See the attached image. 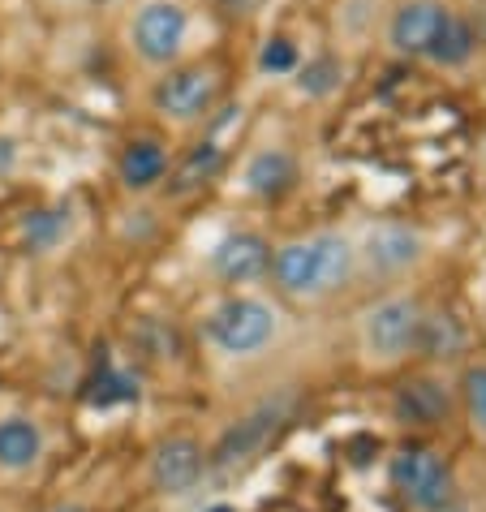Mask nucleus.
<instances>
[{
  "mask_svg": "<svg viewBox=\"0 0 486 512\" xmlns=\"http://www.w3.org/2000/svg\"><path fill=\"white\" fill-rule=\"evenodd\" d=\"M121 44L125 56L147 74H164V69L190 61L194 48L190 0H130L121 18Z\"/></svg>",
  "mask_w": 486,
  "mask_h": 512,
  "instance_id": "nucleus-3",
  "label": "nucleus"
},
{
  "mask_svg": "<svg viewBox=\"0 0 486 512\" xmlns=\"http://www.w3.org/2000/svg\"><path fill=\"white\" fill-rule=\"evenodd\" d=\"M52 512H82V508H74V504H65V508H52Z\"/></svg>",
  "mask_w": 486,
  "mask_h": 512,
  "instance_id": "nucleus-26",
  "label": "nucleus"
},
{
  "mask_svg": "<svg viewBox=\"0 0 486 512\" xmlns=\"http://www.w3.org/2000/svg\"><path fill=\"white\" fill-rule=\"evenodd\" d=\"M297 181V160L289 147H280V142H263V147H254L246 160L237 168V190L250 194V198H280L289 194Z\"/></svg>",
  "mask_w": 486,
  "mask_h": 512,
  "instance_id": "nucleus-13",
  "label": "nucleus"
},
{
  "mask_svg": "<svg viewBox=\"0 0 486 512\" xmlns=\"http://www.w3.org/2000/svg\"><path fill=\"white\" fill-rule=\"evenodd\" d=\"M207 465H211V457H207V448L198 444L194 435H168V439H160V444L151 448L147 478H151L155 491L185 495V491H194L198 482H203Z\"/></svg>",
  "mask_w": 486,
  "mask_h": 512,
  "instance_id": "nucleus-11",
  "label": "nucleus"
},
{
  "mask_svg": "<svg viewBox=\"0 0 486 512\" xmlns=\"http://www.w3.org/2000/svg\"><path fill=\"white\" fill-rule=\"evenodd\" d=\"M220 160H224V151L216 147V142L194 147L181 164H173V173H168V190H173V194H190L198 186H207V177L220 173Z\"/></svg>",
  "mask_w": 486,
  "mask_h": 512,
  "instance_id": "nucleus-20",
  "label": "nucleus"
},
{
  "mask_svg": "<svg viewBox=\"0 0 486 512\" xmlns=\"http://www.w3.org/2000/svg\"><path fill=\"white\" fill-rule=\"evenodd\" d=\"M44 5H48L52 13H82V9L99 5V0H44Z\"/></svg>",
  "mask_w": 486,
  "mask_h": 512,
  "instance_id": "nucleus-24",
  "label": "nucleus"
},
{
  "mask_svg": "<svg viewBox=\"0 0 486 512\" xmlns=\"http://www.w3.org/2000/svg\"><path fill=\"white\" fill-rule=\"evenodd\" d=\"M284 336V310L254 289L220 293L198 319L203 353L220 366H250L263 362Z\"/></svg>",
  "mask_w": 486,
  "mask_h": 512,
  "instance_id": "nucleus-2",
  "label": "nucleus"
},
{
  "mask_svg": "<svg viewBox=\"0 0 486 512\" xmlns=\"http://www.w3.org/2000/svg\"><path fill=\"white\" fill-rule=\"evenodd\" d=\"M474 56H478V26L469 22L465 13L452 9V18L443 22V31L435 39L431 56H426V65H435V69H465Z\"/></svg>",
  "mask_w": 486,
  "mask_h": 512,
  "instance_id": "nucleus-17",
  "label": "nucleus"
},
{
  "mask_svg": "<svg viewBox=\"0 0 486 512\" xmlns=\"http://www.w3.org/2000/svg\"><path fill=\"white\" fill-rule=\"evenodd\" d=\"M448 18V0H392L388 18H383V44L405 61H426Z\"/></svg>",
  "mask_w": 486,
  "mask_h": 512,
  "instance_id": "nucleus-8",
  "label": "nucleus"
},
{
  "mask_svg": "<svg viewBox=\"0 0 486 512\" xmlns=\"http://www.w3.org/2000/svg\"><path fill=\"white\" fill-rule=\"evenodd\" d=\"M426 306L413 293H388L357 315V353L370 371H392L409 362L422 340Z\"/></svg>",
  "mask_w": 486,
  "mask_h": 512,
  "instance_id": "nucleus-4",
  "label": "nucleus"
},
{
  "mask_svg": "<svg viewBox=\"0 0 486 512\" xmlns=\"http://www.w3.org/2000/svg\"><path fill=\"white\" fill-rule=\"evenodd\" d=\"M388 0H340L336 5V39L353 48H366L375 35H383Z\"/></svg>",
  "mask_w": 486,
  "mask_h": 512,
  "instance_id": "nucleus-16",
  "label": "nucleus"
},
{
  "mask_svg": "<svg viewBox=\"0 0 486 512\" xmlns=\"http://www.w3.org/2000/svg\"><path fill=\"white\" fill-rule=\"evenodd\" d=\"M461 405L469 418V431L486 439V366H469L461 383Z\"/></svg>",
  "mask_w": 486,
  "mask_h": 512,
  "instance_id": "nucleus-23",
  "label": "nucleus"
},
{
  "mask_svg": "<svg viewBox=\"0 0 486 512\" xmlns=\"http://www.w3.org/2000/svg\"><path fill=\"white\" fill-rule=\"evenodd\" d=\"M461 345H465L461 323L452 315H439V310H426L418 353H426V358H452V353H461Z\"/></svg>",
  "mask_w": 486,
  "mask_h": 512,
  "instance_id": "nucleus-21",
  "label": "nucleus"
},
{
  "mask_svg": "<svg viewBox=\"0 0 486 512\" xmlns=\"http://www.w3.org/2000/svg\"><path fill=\"white\" fill-rule=\"evenodd\" d=\"M478 168L486 173V134H482V142H478Z\"/></svg>",
  "mask_w": 486,
  "mask_h": 512,
  "instance_id": "nucleus-25",
  "label": "nucleus"
},
{
  "mask_svg": "<svg viewBox=\"0 0 486 512\" xmlns=\"http://www.w3.org/2000/svg\"><path fill=\"white\" fill-rule=\"evenodd\" d=\"M293 87L297 95L306 99H327L345 87V61H340L336 52H319V56H302V65H297L293 74Z\"/></svg>",
  "mask_w": 486,
  "mask_h": 512,
  "instance_id": "nucleus-18",
  "label": "nucleus"
},
{
  "mask_svg": "<svg viewBox=\"0 0 486 512\" xmlns=\"http://www.w3.org/2000/svg\"><path fill=\"white\" fill-rule=\"evenodd\" d=\"M357 246V276L392 284L413 276L418 267L431 259V237L409 220H375L353 237Z\"/></svg>",
  "mask_w": 486,
  "mask_h": 512,
  "instance_id": "nucleus-6",
  "label": "nucleus"
},
{
  "mask_svg": "<svg viewBox=\"0 0 486 512\" xmlns=\"http://www.w3.org/2000/svg\"><path fill=\"white\" fill-rule=\"evenodd\" d=\"M388 478L413 512H456V504H461L448 461L431 448H400L392 457Z\"/></svg>",
  "mask_w": 486,
  "mask_h": 512,
  "instance_id": "nucleus-7",
  "label": "nucleus"
},
{
  "mask_svg": "<svg viewBox=\"0 0 486 512\" xmlns=\"http://www.w3.org/2000/svg\"><path fill=\"white\" fill-rule=\"evenodd\" d=\"M207 272L216 284H224V293L254 289L271 272V241L254 229H233L224 233L216 246L207 250Z\"/></svg>",
  "mask_w": 486,
  "mask_h": 512,
  "instance_id": "nucleus-9",
  "label": "nucleus"
},
{
  "mask_svg": "<svg viewBox=\"0 0 486 512\" xmlns=\"http://www.w3.org/2000/svg\"><path fill=\"white\" fill-rule=\"evenodd\" d=\"M276 409H259V414H250L246 422H237L233 431L224 435V444L216 448V465H237V461H246L254 448H263V439L267 431H276Z\"/></svg>",
  "mask_w": 486,
  "mask_h": 512,
  "instance_id": "nucleus-19",
  "label": "nucleus"
},
{
  "mask_svg": "<svg viewBox=\"0 0 486 512\" xmlns=\"http://www.w3.org/2000/svg\"><path fill=\"white\" fill-rule=\"evenodd\" d=\"M173 164L177 160H173V151H168L164 138L142 134V138H130L117 151V181H121L125 194L147 198V194L168 186V173H173Z\"/></svg>",
  "mask_w": 486,
  "mask_h": 512,
  "instance_id": "nucleus-12",
  "label": "nucleus"
},
{
  "mask_svg": "<svg viewBox=\"0 0 486 512\" xmlns=\"http://www.w3.org/2000/svg\"><path fill=\"white\" fill-rule=\"evenodd\" d=\"M267 280L276 293L293 306H323L340 297L357 280V246L353 233L340 229H314L302 237H289L271 246V272Z\"/></svg>",
  "mask_w": 486,
  "mask_h": 512,
  "instance_id": "nucleus-1",
  "label": "nucleus"
},
{
  "mask_svg": "<svg viewBox=\"0 0 486 512\" xmlns=\"http://www.w3.org/2000/svg\"><path fill=\"white\" fill-rule=\"evenodd\" d=\"M48 461V431L26 409L0 414V482H26Z\"/></svg>",
  "mask_w": 486,
  "mask_h": 512,
  "instance_id": "nucleus-10",
  "label": "nucleus"
},
{
  "mask_svg": "<svg viewBox=\"0 0 486 512\" xmlns=\"http://www.w3.org/2000/svg\"><path fill=\"white\" fill-rule=\"evenodd\" d=\"M396 418L405 426H439L448 418V388L439 379H413L396 392Z\"/></svg>",
  "mask_w": 486,
  "mask_h": 512,
  "instance_id": "nucleus-15",
  "label": "nucleus"
},
{
  "mask_svg": "<svg viewBox=\"0 0 486 512\" xmlns=\"http://www.w3.org/2000/svg\"><path fill=\"white\" fill-rule=\"evenodd\" d=\"M220 95H224L220 65L181 61L173 69H164V74H155L147 104H151V112H155V121L160 125L190 134V130H198V125H207L211 117H216Z\"/></svg>",
  "mask_w": 486,
  "mask_h": 512,
  "instance_id": "nucleus-5",
  "label": "nucleus"
},
{
  "mask_svg": "<svg viewBox=\"0 0 486 512\" xmlns=\"http://www.w3.org/2000/svg\"><path fill=\"white\" fill-rule=\"evenodd\" d=\"M74 207L69 203H52V207H39V211H26L22 220V246L31 254H56L69 246V237H74Z\"/></svg>",
  "mask_w": 486,
  "mask_h": 512,
  "instance_id": "nucleus-14",
  "label": "nucleus"
},
{
  "mask_svg": "<svg viewBox=\"0 0 486 512\" xmlns=\"http://www.w3.org/2000/svg\"><path fill=\"white\" fill-rule=\"evenodd\" d=\"M297 65H302V48L284 35H271L259 48V74L263 78H293Z\"/></svg>",
  "mask_w": 486,
  "mask_h": 512,
  "instance_id": "nucleus-22",
  "label": "nucleus"
}]
</instances>
